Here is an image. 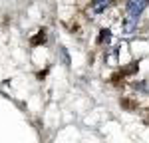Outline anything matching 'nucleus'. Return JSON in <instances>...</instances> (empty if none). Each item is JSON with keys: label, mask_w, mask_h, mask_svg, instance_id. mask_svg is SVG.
I'll list each match as a JSON object with an SVG mask.
<instances>
[{"label": "nucleus", "mask_w": 149, "mask_h": 143, "mask_svg": "<svg viewBox=\"0 0 149 143\" xmlns=\"http://www.w3.org/2000/svg\"><path fill=\"white\" fill-rule=\"evenodd\" d=\"M107 4H109V0H97V2H93V10L100 14V12H103L107 8Z\"/></svg>", "instance_id": "obj_1"}, {"label": "nucleus", "mask_w": 149, "mask_h": 143, "mask_svg": "<svg viewBox=\"0 0 149 143\" xmlns=\"http://www.w3.org/2000/svg\"><path fill=\"white\" fill-rule=\"evenodd\" d=\"M109 38H111V34H109V30H102V36H100V42H109Z\"/></svg>", "instance_id": "obj_2"}]
</instances>
